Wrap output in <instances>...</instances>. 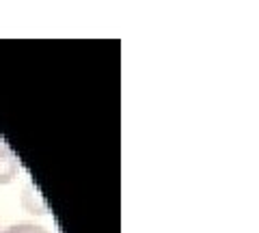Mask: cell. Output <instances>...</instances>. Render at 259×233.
<instances>
[{
    "instance_id": "6da1fadb",
    "label": "cell",
    "mask_w": 259,
    "mask_h": 233,
    "mask_svg": "<svg viewBox=\"0 0 259 233\" xmlns=\"http://www.w3.org/2000/svg\"><path fill=\"white\" fill-rule=\"evenodd\" d=\"M18 171H20V164L15 160V156L11 154V149L0 143V186L11 183L18 177Z\"/></svg>"
},
{
    "instance_id": "7a4b0ae2",
    "label": "cell",
    "mask_w": 259,
    "mask_h": 233,
    "mask_svg": "<svg viewBox=\"0 0 259 233\" xmlns=\"http://www.w3.org/2000/svg\"><path fill=\"white\" fill-rule=\"evenodd\" d=\"M20 201H22V207H24V210L30 212V214H37V216L48 214V207H46V203H44L41 195H39L37 188L30 186V183H26V186H24Z\"/></svg>"
},
{
    "instance_id": "3957f363",
    "label": "cell",
    "mask_w": 259,
    "mask_h": 233,
    "mask_svg": "<svg viewBox=\"0 0 259 233\" xmlns=\"http://www.w3.org/2000/svg\"><path fill=\"white\" fill-rule=\"evenodd\" d=\"M0 233H48V231L32 222H18V224H11V227L3 229Z\"/></svg>"
}]
</instances>
